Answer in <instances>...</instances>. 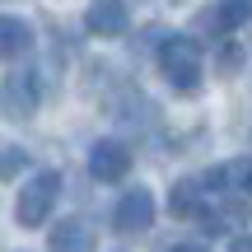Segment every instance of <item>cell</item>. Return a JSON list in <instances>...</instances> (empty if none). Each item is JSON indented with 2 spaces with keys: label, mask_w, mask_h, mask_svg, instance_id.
Instances as JSON below:
<instances>
[{
  "label": "cell",
  "mask_w": 252,
  "mask_h": 252,
  "mask_svg": "<svg viewBox=\"0 0 252 252\" xmlns=\"http://www.w3.org/2000/svg\"><path fill=\"white\" fill-rule=\"evenodd\" d=\"M201 187H206L201 178H182L178 187L168 191V210H173L178 220H196L201 210H206V206H201Z\"/></svg>",
  "instance_id": "9c48e42d"
},
{
  "label": "cell",
  "mask_w": 252,
  "mask_h": 252,
  "mask_svg": "<svg viewBox=\"0 0 252 252\" xmlns=\"http://www.w3.org/2000/svg\"><path fill=\"white\" fill-rule=\"evenodd\" d=\"M56 196H61V173H52V168L33 173V178L24 182V191H19L14 220H19V224H24V229H37V224H42L47 215H52Z\"/></svg>",
  "instance_id": "7a4b0ae2"
},
{
  "label": "cell",
  "mask_w": 252,
  "mask_h": 252,
  "mask_svg": "<svg viewBox=\"0 0 252 252\" xmlns=\"http://www.w3.org/2000/svg\"><path fill=\"white\" fill-rule=\"evenodd\" d=\"M126 0H89V9H84V28H89L94 37H117L126 33Z\"/></svg>",
  "instance_id": "8992f818"
},
{
  "label": "cell",
  "mask_w": 252,
  "mask_h": 252,
  "mask_svg": "<svg viewBox=\"0 0 252 252\" xmlns=\"http://www.w3.org/2000/svg\"><path fill=\"white\" fill-rule=\"evenodd\" d=\"M19 163H28V154L19 150V145H5V178H14V173H19Z\"/></svg>",
  "instance_id": "8fae6325"
},
{
  "label": "cell",
  "mask_w": 252,
  "mask_h": 252,
  "mask_svg": "<svg viewBox=\"0 0 252 252\" xmlns=\"http://www.w3.org/2000/svg\"><path fill=\"white\" fill-rule=\"evenodd\" d=\"M159 70L168 75V84H173L178 94H196L201 70H206L201 42H196V37H182V33L163 37V47H159Z\"/></svg>",
  "instance_id": "6da1fadb"
},
{
  "label": "cell",
  "mask_w": 252,
  "mask_h": 252,
  "mask_svg": "<svg viewBox=\"0 0 252 252\" xmlns=\"http://www.w3.org/2000/svg\"><path fill=\"white\" fill-rule=\"evenodd\" d=\"M89 173L98 182H122L126 173H131V150H126L122 140H98L89 150Z\"/></svg>",
  "instance_id": "5b68a950"
},
{
  "label": "cell",
  "mask_w": 252,
  "mask_h": 252,
  "mask_svg": "<svg viewBox=\"0 0 252 252\" xmlns=\"http://www.w3.org/2000/svg\"><path fill=\"white\" fill-rule=\"evenodd\" d=\"M28 47H33V28H28L24 19L5 14V19H0V52H5V61L28 56Z\"/></svg>",
  "instance_id": "ba28073f"
},
{
  "label": "cell",
  "mask_w": 252,
  "mask_h": 252,
  "mask_svg": "<svg viewBox=\"0 0 252 252\" xmlns=\"http://www.w3.org/2000/svg\"><path fill=\"white\" fill-rule=\"evenodd\" d=\"M229 252H252V234H238L234 243H229Z\"/></svg>",
  "instance_id": "7c38bea8"
},
{
  "label": "cell",
  "mask_w": 252,
  "mask_h": 252,
  "mask_svg": "<svg viewBox=\"0 0 252 252\" xmlns=\"http://www.w3.org/2000/svg\"><path fill=\"white\" fill-rule=\"evenodd\" d=\"M248 14H252V0H215V14L206 19L215 33H229V28H238V24H248Z\"/></svg>",
  "instance_id": "30bf717a"
},
{
  "label": "cell",
  "mask_w": 252,
  "mask_h": 252,
  "mask_svg": "<svg viewBox=\"0 0 252 252\" xmlns=\"http://www.w3.org/2000/svg\"><path fill=\"white\" fill-rule=\"evenodd\" d=\"M37 112V80L33 70H9L5 75V117L9 122H24Z\"/></svg>",
  "instance_id": "277c9868"
},
{
  "label": "cell",
  "mask_w": 252,
  "mask_h": 252,
  "mask_svg": "<svg viewBox=\"0 0 252 252\" xmlns=\"http://www.w3.org/2000/svg\"><path fill=\"white\" fill-rule=\"evenodd\" d=\"M168 252H210V248H201V243H173Z\"/></svg>",
  "instance_id": "4fadbf2b"
},
{
  "label": "cell",
  "mask_w": 252,
  "mask_h": 252,
  "mask_svg": "<svg viewBox=\"0 0 252 252\" xmlns=\"http://www.w3.org/2000/svg\"><path fill=\"white\" fill-rule=\"evenodd\" d=\"M112 224H117V234H145V229L154 224V196H150V187L126 191V196L117 201V210H112Z\"/></svg>",
  "instance_id": "3957f363"
},
{
  "label": "cell",
  "mask_w": 252,
  "mask_h": 252,
  "mask_svg": "<svg viewBox=\"0 0 252 252\" xmlns=\"http://www.w3.org/2000/svg\"><path fill=\"white\" fill-rule=\"evenodd\" d=\"M52 252H94V229L84 224V220H61V224L52 229Z\"/></svg>",
  "instance_id": "52a82bcc"
}]
</instances>
